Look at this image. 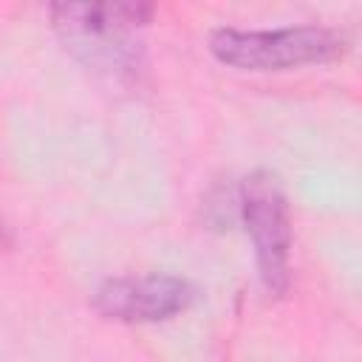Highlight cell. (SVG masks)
<instances>
[{"label": "cell", "instance_id": "6da1fadb", "mask_svg": "<svg viewBox=\"0 0 362 362\" xmlns=\"http://www.w3.org/2000/svg\"><path fill=\"white\" fill-rule=\"evenodd\" d=\"M212 54L246 71H283L308 62H331L345 54V40L322 25H297L277 31L221 28L212 34Z\"/></svg>", "mask_w": 362, "mask_h": 362}, {"label": "cell", "instance_id": "7a4b0ae2", "mask_svg": "<svg viewBox=\"0 0 362 362\" xmlns=\"http://www.w3.org/2000/svg\"><path fill=\"white\" fill-rule=\"evenodd\" d=\"M65 42L105 68H130L136 59L127 31L144 25L153 6L144 3H62L51 8Z\"/></svg>", "mask_w": 362, "mask_h": 362}, {"label": "cell", "instance_id": "3957f363", "mask_svg": "<svg viewBox=\"0 0 362 362\" xmlns=\"http://www.w3.org/2000/svg\"><path fill=\"white\" fill-rule=\"evenodd\" d=\"M240 215L255 240L263 286L280 294L288 286L291 223L280 184L269 173H255L240 187Z\"/></svg>", "mask_w": 362, "mask_h": 362}, {"label": "cell", "instance_id": "277c9868", "mask_svg": "<svg viewBox=\"0 0 362 362\" xmlns=\"http://www.w3.org/2000/svg\"><path fill=\"white\" fill-rule=\"evenodd\" d=\"M192 303V286L173 274H144V277H113L105 280L93 305L110 317L124 322H158Z\"/></svg>", "mask_w": 362, "mask_h": 362}]
</instances>
